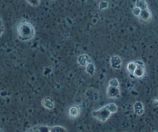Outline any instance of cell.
<instances>
[{"label":"cell","instance_id":"obj_16","mask_svg":"<svg viewBox=\"0 0 158 132\" xmlns=\"http://www.w3.org/2000/svg\"><path fill=\"white\" fill-rule=\"evenodd\" d=\"M37 130L40 132H50V128L47 126H40L38 127Z\"/></svg>","mask_w":158,"mask_h":132},{"label":"cell","instance_id":"obj_10","mask_svg":"<svg viewBox=\"0 0 158 132\" xmlns=\"http://www.w3.org/2000/svg\"><path fill=\"white\" fill-rule=\"evenodd\" d=\"M68 113H69V115L71 117H77V115H78L79 113L78 108L76 107H71L69 111H68Z\"/></svg>","mask_w":158,"mask_h":132},{"label":"cell","instance_id":"obj_14","mask_svg":"<svg viewBox=\"0 0 158 132\" xmlns=\"http://www.w3.org/2000/svg\"><path fill=\"white\" fill-rule=\"evenodd\" d=\"M95 65L92 63H89V65L86 66V72H88L90 75H92L94 74V72H95Z\"/></svg>","mask_w":158,"mask_h":132},{"label":"cell","instance_id":"obj_13","mask_svg":"<svg viewBox=\"0 0 158 132\" xmlns=\"http://www.w3.org/2000/svg\"><path fill=\"white\" fill-rule=\"evenodd\" d=\"M136 68H137V66H136V62H130L127 65V69H128V71L130 73H133L135 72V70L136 69Z\"/></svg>","mask_w":158,"mask_h":132},{"label":"cell","instance_id":"obj_1","mask_svg":"<svg viewBox=\"0 0 158 132\" xmlns=\"http://www.w3.org/2000/svg\"><path fill=\"white\" fill-rule=\"evenodd\" d=\"M18 34L20 40H29L34 37L35 30L30 23L23 21L18 27Z\"/></svg>","mask_w":158,"mask_h":132},{"label":"cell","instance_id":"obj_23","mask_svg":"<svg viewBox=\"0 0 158 132\" xmlns=\"http://www.w3.org/2000/svg\"><path fill=\"white\" fill-rule=\"evenodd\" d=\"M0 23H1V19H0Z\"/></svg>","mask_w":158,"mask_h":132},{"label":"cell","instance_id":"obj_5","mask_svg":"<svg viewBox=\"0 0 158 132\" xmlns=\"http://www.w3.org/2000/svg\"><path fill=\"white\" fill-rule=\"evenodd\" d=\"M77 62H78V64L81 66H85V65H88L90 62V58H89V56L87 54H82L77 59Z\"/></svg>","mask_w":158,"mask_h":132},{"label":"cell","instance_id":"obj_2","mask_svg":"<svg viewBox=\"0 0 158 132\" xmlns=\"http://www.w3.org/2000/svg\"><path fill=\"white\" fill-rule=\"evenodd\" d=\"M92 115H93L94 117L98 119L101 122H106L109 119V117L111 116V113L105 107L104 108H102L100 110H95V111L92 112Z\"/></svg>","mask_w":158,"mask_h":132},{"label":"cell","instance_id":"obj_9","mask_svg":"<svg viewBox=\"0 0 158 132\" xmlns=\"http://www.w3.org/2000/svg\"><path fill=\"white\" fill-rule=\"evenodd\" d=\"M136 7H137L138 9H139L141 11L148 9L147 8V2H146V1H143V0H139V1H136Z\"/></svg>","mask_w":158,"mask_h":132},{"label":"cell","instance_id":"obj_20","mask_svg":"<svg viewBox=\"0 0 158 132\" xmlns=\"http://www.w3.org/2000/svg\"><path fill=\"white\" fill-rule=\"evenodd\" d=\"M153 104H154L155 106H158V97H155V98L153 99Z\"/></svg>","mask_w":158,"mask_h":132},{"label":"cell","instance_id":"obj_7","mask_svg":"<svg viewBox=\"0 0 158 132\" xmlns=\"http://www.w3.org/2000/svg\"><path fill=\"white\" fill-rule=\"evenodd\" d=\"M134 111L136 114L141 115L143 113V106L141 102H136L134 105Z\"/></svg>","mask_w":158,"mask_h":132},{"label":"cell","instance_id":"obj_3","mask_svg":"<svg viewBox=\"0 0 158 132\" xmlns=\"http://www.w3.org/2000/svg\"><path fill=\"white\" fill-rule=\"evenodd\" d=\"M139 17V19H142L143 21L148 22V21H150V19H151L152 15H151V13H150V10H149L148 9H147V10H142V11H141Z\"/></svg>","mask_w":158,"mask_h":132},{"label":"cell","instance_id":"obj_17","mask_svg":"<svg viewBox=\"0 0 158 132\" xmlns=\"http://www.w3.org/2000/svg\"><path fill=\"white\" fill-rule=\"evenodd\" d=\"M133 14H134L135 16H136L139 17V14H140V13H141V10H139V9H138L137 7H135V8L133 10Z\"/></svg>","mask_w":158,"mask_h":132},{"label":"cell","instance_id":"obj_21","mask_svg":"<svg viewBox=\"0 0 158 132\" xmlns=\"http://www.w3.org/2000/svg\"><path fill=\"white\" fill-rule=\"evenodd\" d=\"M33 132H40V131H39V130H37V128H36V130H33Z\"/></svg>","mask_w":158,"mask_h":132},{"label":"cell","instance_id":"obj_4","mask_svg":"<svg viewBox=\"0 0 158 132\" xmlns=\"http://www.w3.org/2000/svg\"><path fill=\"white\" fill-rule=\"evenodd\" d=\"M111 65L113 69H119L121 67V61L120 57H118V56H112L111 57Z\"/></svg>","mask_w":158,"mask_h":132},{"label":"cell","instance_id":"obj_8","mask_svg":"<svg viewBox=\"0 0 158 132\" xmlns=\"http://www.w3.org/2000/svg\"><path fill=\"white\" fill-rule=\"evenodd\" d=\"M42 104L46 107L47 109H53L54 108V102L50 98H45L42 101Z\"/></svg>","mask_w":158,"mask_h":132},{"label":"cell","instance_id":"obj_22","mask_svg":"<svg viewBox=\"0 0 158 132\" xmlns=\"http://www.w3.org/2000/svg\"><path fill=\"white\" fill-rule=\"evenodd\" d=\"M27 132H33V130H28Z\"/></svg>","mask_w":158,"mask_h":132},{"label":"cell","instance_id":"obj_12","mask_svg":"<svg viewBox=\"0 0 158 132\" xmlns=\"http://www.w3.org/2000/svg\"><path fill=\"white\" fill-rule=\"evenodd\" d=\"M50 132H67V130L60 126H55L50 128Z\"/></svg>","mask_w":158,"mask_h":132},{"label":"cell","instance_id":"obj_18","mask_svg":"<svg viewBox=\"0 0 158 132\" xmlns=\"http://www.w3.org/2000/svg\"><path fill=\"white\" fill-rule=\"evenodd\" d=\"M108 6V3L106 2H101L99 4L100 10H103V9H106Z\"/></svg>","mask_w":158,"mask_h":132},{"label":"cell","instance_id":"obj_15","mask_svg":"<svg viewBox=\"0 0 158 132\" xmlns=\"http://www.w3.org/2000/svg\"><path fill=\"white\" fill-rule=\"evenodd\" d=\"M109 85H110L111 87L117 88L118 86V80H117L116 79H112L110 82H109Z\"/></svg>","mask_w":158,"mask_h":132},{"label":"cell","instance_id":"obj_6","mask_svg":"<svg viewBox=\"0 0 158 132\" xmlns=\"http://www.w3.org/2000/svg\"><path fill=\"white\" fill-rule=\"evenodd\" d=\"M118 94H119V90L118 89V88L111 87V86H109V87L108 88L107 95L109 96L110 98H115V97H116Z\"/></svg>","mask_w":158,"mask_h":132},{"label":"cell","instance_id":"obj_19","mask_svg":"<svg viewBox=\"0 0 158 132\" xmlns=\"http://www.w3.org/2000/svg\"><path fill=\"white\" fill-rule=\"evenodd\" d=\"M3 30H4V27H3V25H2V22H1L0 23V36L2 34V33H3Z\"/></svg>","mask_w":158,"mask_h":132},{"label":"cell","instance_id":"obj_11","mask_svg":"<svg viewBox=\"0 0 158 132\" xmlns=\"http://www.w3.org/2000/svg\"><path fill=\"white\" fill-rule=\"evenodd\" d=\"M106 108L111 113H114L117 111V107L115 104H109L106 106Z\"/></svg>","mask_w":158,"mask_h":132}]
</instances>
